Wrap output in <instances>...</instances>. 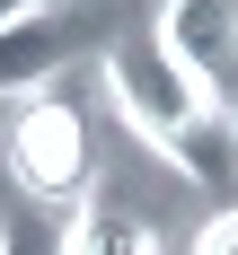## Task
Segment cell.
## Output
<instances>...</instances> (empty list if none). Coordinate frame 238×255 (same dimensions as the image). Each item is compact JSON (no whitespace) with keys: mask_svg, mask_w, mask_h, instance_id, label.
Returning a JSON list of instances; mask_svg holds the SVG:
<instances>
[{"mask_svg":"<svg viewBox=\"0 0 238 255\" xmlns=\"http://www.w3.org/2000/svg\"><path fill=\"white\" fill-rule=\"evenodd\" d=\"M62 53H71V18L53 9V0H35V9H18V18L0 26V97H44V79L62 71Z\"/></svg>","mask_w":238,"mask_h":255,"instance_id":"277c9868","label":"cell"},{"mask_svg":"<svg viewBox=\"0 0 238 255\" xmlns=\"http://www.w3.org/2000/svg\"><path fill=\"white\" fill-rule=\"evenodd\" d=\"M62 255H159V229L141 211H124V203H97V211H79L62 229Z\"/></svg>","mask_w":238,"mask_h":255,"instance_id":"5b68a950","label":"cell"},{"mask_svg":"<svg viewBox=\"0 0 238 255\" xmlns=\"http://www.w3.org/2000/svg\"><path fill=\"white\" fill-rule=\"evenodd\" d=\"M106 97H115V115L132 124V141H150L185 185H203V194H230L238 185V132H230V115L159 53V35H132V44L106 53Z\"/></svg>","mask_w":238,"mask_h":255,"instance_id":"6da1fadb","label":"cell"},{"mask_svg":"<svg viewBox=\"0 0 238 255\" xmlns=\"http://www.w3.org/2000/svg\"><path fill=\"white\" fill-rule=\"evenodd\" d=\"M194 255H238V211H212L194 229Z\"/></svg>","mask_w":238,"mask_h":255,"instance_id":"52a82bcc","label":"cell"},{"mask_svg":"<svg viewBox=\"0 0 238 255\" xmlns=\"http://www.w3.org/2000/svg\"><path fill=\"white\" fill-rule=\"evenodd\" d=\"M159 53H168L221 115L238 106V0H168V9H159Z\"/></svg>","mask_w":238,"mask_h":255,"instance_id":"3957f363","label":"cell"},{"mask_svg":"<svg viewBox=\"0 0 238 255\" xmlns=\"http://www.w3.org/2000/svg\"><path fill=\"white\" fill-rule=\"evenodd\" d=\"M18 9H35V0H0V26H9V18H18Z\"/></svg>","mask_w":238,"mask_h":255,"instance_id":"ba28073f","label":"cell"},{"mask_svg":"<svg viewBox=\"0 0 238 255\" xmlns=\"http://www.w3.org/2000/svg\"><path fill=\"white\" fill-rule=\"evenodd\" d=\"M0 158H9V185H18L35 211H62L88 194L97 176V158H88V124H79V106L62 97H26L0 132Z\"/></svg>","mask_w":238,"mask_h":255,"instance_id":"7a4b0ae2","label":"cell"},{"mask_svg":"<svg viewBox=\"0 0 238 255\" xmlns=\"http://www.w3.org/2000/svg\"><path fill=\"white\" fill-rule=\"evenodd\" d=\"M0 255H62V229H44L35 211H9L0 220Z\"/></svg>","mask_w":238,"mask_h":255,"instance_id":"8992f818","label":"cell"}]
</instances>
